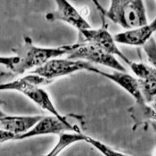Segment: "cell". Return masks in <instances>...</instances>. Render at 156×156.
Returning a JSON list of instances; mask_svg holds the SVG:
<instances>
[{
	"mask_svg": "<svg viewBox=\"0 0 156 156\" xmlns=\"http://www.w3.org/2000/svg\"><path fill=\"white\" fill-rule=\"evenodd\" d=\"M75 47V44L61 46L56 48H42L33 44L30 37H24L23 45L19 48L12 49L20 58L19 62L10 71L8 75L17 76L25 72H31L44 65L49 61L68 55Z\"/></svg>",
	"mask_w": 156,
	"mask_h": 156,
	"instance_id": "1",
	"label": "cell"
},
{
	"mask_svg": "<svg viewBox=\"0 0 156 156\" xmlns=\"http://www.w3.org/2000/svg\"><path fill=\"white\" fill-rule=\"evenodd\" d=\"M48 84L49 83L43 78L32 73H29L22 78L15 79L5 83H1L0 91H17L22 93L28 99L32 101L42 110L49 112L51 115H54L61 120H67L65 116L59 112L55 106L49 94L41 87Z\"/></svg>",
	"mask_w": 156,
	"mask_h": 156,
	"instance_id": "2",
	"label": "cell"
},
{
	"mask_svg": "<svg viewBox=\"0 0 156 156\" xmlns=\"http://www.w3.org/2000/svg\"><path fill=\"white\" fill-rule=\"evenodd\" d=\"M102 13L126 30L148 23L144 2L141 0H112Z\"/></svg>",
	"mask_w": 156,
	"mask_h": 156,
	"instance_id": "3",
	"label": "cell"
},
{
	"mask_svg": "<svg viewBox=\"0 0 156 156\" xmlns=\"http://www.w3.org/2000/svg\"><path fill=\"white\" fill-rule=\"evenodd\" d=\"M66 57L72 60L85 61L90 64H99L116 72H127L125 66L114 55L87 43H75L74 48Z\"/></svg>",
	"mask_w": 156,
	"mask_h": 156,
	"instance_id": "4",
	"label": "cell"
},
{
	"mask_svg": "<svg viewBox=\"0 0 156 156\" xmlns=\"http://www.w3.org/2000/svg\"><path fill=\"white\" fill-rule=\"evenodd\" d=\"M93 65L80 60H72L67 57L55 58L49 61L44 65L30 72L46 80L50 84L54 80L81 71L88 72Z\"/></svg>",
	"mask_w": 156,
	"mask_h": 156,
	"instance_id": "5",
	"label": "cell"
},
{
	"mask_svg": "<svg viewBox=\"0 0 156 156\" xmlns=\"http://www.w3.org/2000/svg\"><path fill=\"white\" fill-rule=\"evenodd\" d=\"M80 37V41L82 43H87L93 45L96 48H100L109 54L114 55L115 57H119L125 63L129 65L132 61L128 58L118 48L117 43L112 36L105 27L100 28H90L87 30L79 31Z\"/></svg>",
	"mask_w": 156,
	"mask_h": 156,
	"instance_id": "6",
	"label": "cell"
},
{
	"mask_svg": "<svg viewBox=\"0 0 156 156\" xmlns=\"http://www.w3.org/2000/svg\"><path fill=\"white\" fill-rule=\"evenodd\" d=\"M65 132H81V130L77 125H72L68 120H61L54 115H49L44 116L29 132L16 136L15 140H24L47 135L59 136Z\"/></svg>",
	"mask_w": 156,
	"mask_h": 156,
	"instance_id": "7",
	"label": "cell"
},
{
	"mask_svg": "<svg viewBox=\"0 0 156 156\" xmlns=\"http://www.w3.org/2000/svg\"><path fill=\"white\" fill-rule=\"evenodd\" d=\"M55 4L56 6L55 10L46 14V19L48 21L63 22L78 30V31L92 28L81 13L70 2L65 0H57L55 1Z\"/></svg>",
	"mask_w": 156,
	"mask_h": 156,
	"instance_id": "8",
	"label": "cell"
},
{
	"mask_svg": "<svg viewBox=\"0 0 156 156\" xmlns=\"http://www.w3.org/2000/svg\"><path fill=\"white\" fill-rule=\"evenodd\" d=\"M88 72L96 73V74H98L100 76H103L109 80L112 81L113 83L118 85L123 90H125L127 93H129L130 96H132L135 99L136 105H145L144 99L142 97L141 91H140L139 81H138L137 78L134 77V76L127 73V72H116V71L112 72H104V71H101V70L97 69L94 66H92Z\"/></svg>",
	"mask_w": 156,
	"mask_h": 156,
	"instance_id": "9",
	"label": "cell"
},
{
	"mask_svg": "<svg viewBox=\"0 0 156 156\" xmlns=\"http://www.w3.org/2000/svg\"><path fill=\"white\" fill-rule=\"evenodd\" d=\"M155 32L156 16L151 23L145 25L115 34L114 39L117 44L132 47H144L152 37H154L153 36Z\"/></svg>",
	"mask_w": 156,
	"mask_h": 156,
	"instance_id": "10",
	"label": "cell"
},
{
	"mask_svg": "<svg viewBox=\"0 0 156 156\" xmlns=\"http://www.w3.org/2000/svg\"><path fill=\"white\" fill-rule=\"evenodd\" d=\"M43 117V115H5V117L0 119V129L18 136L29 132Z\"/></svg>",
	"mask_w": 156,
	"mask_h": 156,
	"instance_id": "11",
	"label": "cell"
},
{
	"mask_svg": "<svg viewBox=\"0 0 156 156\" xmlns=\"http://www.w3.org/2000/svg\"><path fill=\"white\" fill-rule=\"evenodd\" d=\"M87 135L82 132H65L58 136V140L47 154L43 156H59L68 147L79 142H86Z\"/></svg>",
	"mask_w": 156,
	"mask_h": 156,
	"instance_id": "12",
	"label": "cell"
},
{
	"mask_svg": "<svg viewBox=\"0 0 156 156\" xmlns=\"http://www.w3.org/2000/svg\"><path fill=\"white\" fill-rule=\"evenodd\" d=\"M140 91L145 105L156 100V70L154 72L142 80H138Z\"/></svg>",
	"mask_w": 156,
	"mask_h": 156,
	"instance_id": "13",
	"label": "cell"
},
{
	"mask_svg": "<svg viewBox=\"0 0 156 156\" xmlns=\"http://www.w3.org/2000/svg\"><path fill=\"white\" fill-rule=\"evenodd\" d=\"M86 143L89 144L91 146H93L96 151H98L100 154H102L104 156H134L122 153L120 151H117L113 149L112 147L109 146L106 144L103 143L100 140H97L96 138H93L91 136H87Z\"/></svg>",
	"mask_w": 156,
	"mask_h": 156,
	"instance_id": "14",
	"label": "cell"
},
{
	"mask_svg": "<svg viewBox=\"0 0 156 156\" xmlns=\"http://www.w3.org/2000/svg\"><path fill=\"white\" fill-rule=\"evenodd\" d=\"M143 48L149 62L156 70V40L154 37H152Z\"/></svg>",
	"mask_w": 156,
	"mask_h": 156,
	"instance_id": "15",
	"label": "cell"
},
{
	"mask_svg": "<svg viewBox=\"0 0 156 156\" xmlns=\"http://www.w3.org/2000/svg\"><path fill=\"white\" fill-rule=\"evenodd\" d=\"M139 107V113H143L144 117L150 120L151 121H156V100L149 105H138Z\"/></svg>",
	"mask_w": 156,
	"mask_h": 156,
	"instance_id": "16",
	"label": "cell"
},
{
	"mask_svg": "<svg viewBox=\"0 0 156 156\" xmlns=\"http://www.w3.org/2000/svg\"><path fill=\"white\" fill-rule=\"evenodd\" d=\"M20 58L17 55L14 56H2L0 55V65H3L10 71L19 62Z\"/></svg>",
	"mask_w": 156,
	"mask_h": 156,
	"instance_id": "17",
	"label": "cell"
},
{
	"mask_svg": "<svg viewBox=\"0 0 156 156\" xmlns=\"http://www.w3.org/2000/svg\"><path fill=\"white\" fill-rule=\"evenodd\" d=\"M15 137H16L15 135L0 129V144L5 143L8 141H15Z\"/></svg>",
	"mask_w": 156,
	"mask_h": 156,
	"instance_id": "18",
	"label": "cell"
},
{
	"mask_svg": "<svg viewBox=\"0 0 156 156\" xmlns=\"http://www.w3.org/2000/svg\"><path fill=\"white\" fill-rule=\"evenodd\" d=\"M5 104V103L4 101H2V100H0V119L5 116V112H4L2 111V106H3V105H4Z\"/></svg>",
	"mask_w": 156,
	"mask_h": 156,
	"instance_id": "19",
	"label": "cell"
},
{
	"mask_svg": "<svg viewBox=\"0 0 156 156\" xmlns=\"http://www.w3.org/2000/svg\"><path fill=\"white\" fill-rule=\"evenodd\" d=\"M153 156H156V148L154 150V153H153Z\"/></svg>",
	"mask_w": 156,
	"mask_h": 156,
	"instance_id": "20",
	"label": "cell"
}]
</instances>
